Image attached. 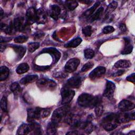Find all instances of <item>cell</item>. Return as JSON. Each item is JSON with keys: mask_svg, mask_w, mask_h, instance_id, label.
<instances>
[{"mask_svg": "<svg viewBox=\"0 0 135 135\" xmlns=\"http://www.w3.org/2000/svg\"><path fill=\"white\" fill-rule=\"evenodd\" d=\"M100 99L98 97H94L88 93L81 94L78 99V104L82 107L93 108L100 104Z\"/></svg>", "mask_w": 135, "mask_h": 135, "instance_id": "6da1fadb", "label": "cell"}, {"mask_svg": "<svg viewBox=\"0 0 135 135\" xmlns=\"http://www.w3.org/2000/svg\"><path fill=\"white\" fill-rule=\"evenodd\" d=\"M120 123L118 119V114L110 113L105 116L101 121L103 128L107 131L115 129Z\"/></svg>", "mask_w": 135, "mask_h": 135, "instance_id": "7a4b0ae2", "label": "cell"}, {"mask_svg": "<svg viewBox=\"0 0 135 135\" xmlns=\"http://www.w3.org/2000/svg\"><path fill=\"white\" fill-rule=\"evenodd\" d=\"M69 108L67 106H64L56 109L52 115V121L58 124L59 123L66 120L68 121L70 117L68 116Z\"/></svg>", "mask_w": 135, "mask_h": 135, "instance_id": "3957f363", "label": "cell"}, {"mask_svg": "<svg viewBox=\"0 0 135 135\" xmlns=\"http://www.w3.org/2000/svg\"><path fill=\"white\" fill-rule=\"evenodd\" d=\"M61 93L62 97L61 103L63 105L68 104L72 101L75 95L74 90L66 87L63 88Z\"/></svg>", "mask_w": 135, "mask_h": 135, "instance_id": "277c9868", "label": "cell"}, {"mask_svg": "<svg viewBox=\"0 0 135 135\" xmlns=\"http://www.w3.org/2000/svg\"><path fill=\"white\" fill-rule=\"evenodd\" d=\"M80 63V61L78 58H72L70 59L65 65V71L69 73L74 72L77 69Z\"/></svg>", "mask_w": 135, "mask_h": 135, "instance_id": "5b68a950", "label": "cell"}, {"mask_svg": "<svg viewBox=\"0 0 135 135\" xmlns=\"http://www.w3.org/2000/svg\"><path fill=\"white\" fill-rule=\"evenodd\" d=\"M37 11L33 7L28 8L26 13V22L27 25H31L36 21Z\"/></svg>", "mask_w": 135, "mask_h": 135, "instance_id": "8992f818", "label": "cell"}, {"mask_svg": "<svg viewBox=\"0 0 135 135\" xmlns=\"http://www.w3.org/2000/svg\"><path fill=\"white\" fill-rule=\"evenodd\" d=\"M82 83V78L79 75L74 76L68 79L65 87L68 88H78Z\"/></svg>", "mask_w": 135, "mask_h": 135, "instance_id": "52a82bcc", "label": "cell"}, {"mask_svg": "<svg viewBox=\"0 0 135 135\" xmlns=\"http://www.w3.org/2000/svg\"><path fill=\"white\" fill-rule=\"evenodd\" d=\"M36 84L40 88L46 87L49 88H54L56 85V83L52 80H50L44 78H42L37 80L36 81Z\"/></svg>", "mask_w": 135, "mask_h": 135, "instance_id": "ba28073f", "label": "cell"}, {"mask_svg": "<svg viewBox=\"0 0 135 135\" xmlns=\"http://www.w3.org/2000/svg\"><path fill=\"white\" fill-rule=\"evenodd\" d=\"M115 86L113 82L108 80L106 83L105 89L103 92L104 97L109 99H111L113 98Z\"/></svg>", "mask_w": 135, "mask_h": 135, "instance_id": "9c48e42d", "label": "cell"}, {"mask_svg": "<svg viewBox=\"0 0 135 135\" xmlns=\"http://www.w3.org/2000/svg\"><path fill=\"white\" fill-rule=\"evenodd\" d=\"M135 107L134 103L128 100H123L119 103L118 109L122 112H127L133 109Z\"/></svg>", "mask_w": 135, "mask_h": 135, "instance_id": "30bf717a", "label": "cell"}, {"mask_svg": "<svg viewBox=\"0 0 135 135\" xmlns=\"http://www.w3.org/2000/svg\"><path fill=\"white\" fill-rule=\"evenodd\" d=\"M106 72V69L104 66H99L95 68L89 74V78L92 80H95L101 77Z\"/></svg>", "mask_w": 135, "mask_h": 135, "instance_id": "8fae6325", "label": "cell"}, {"mask_svg": "<svg viewBox=\"0 0 135 135\" xmlns=\"http://www.w3.org/2000/svg\"><path fill=\"white\" fill-rule=\"evenodd\" d=\"M41 53H47L51 54V56L53 58V60L54 63H56L60 59L61 57V53L60 52L57 51L56 49L53 47H49L46 48L42 50Z\"/></svg>", "mask_w": 135, "mask_h": 135, "instance_id": "7c38bea8", "label": "cell"}, {"mask_svg": "<svg viewBox=\"0 0 135 135\" xmlns=\"http://www.w3.org/2000/svg\"><path fill=\"white\" fill-rule=\"evenodd\" d=\"M22 17H17L13 20L12 24L16 31H22L24 29L25 24H27L26 22L25 23Z\"/></svg>", "mask_w": 135, "mask_h": 135, "instance_id": "4fadbf2b", "label": "cell"}, {"mask_svg": "<svg viewBox=\"0 0 135 135\" xmlns=\"http://www.w3.org/2000/svg\"><path fill=\"white\" fill-rule=\"evenodd\" d=\"M118 117L120 123H125L130 120H134V112L120 113L118 114Z\"/></svg>", "mask_w": 135, "mask_h": 135, "instance_id": "5bb4252c", "label": "cell"}, {"mask_svg": "<svg viewBox=\"0 0 135 135\" xmlns=\"http://www.w3.org/2000/svg\"><path fill=\"white\" fill-rule=\"evenodd\" d=\"M50 15L55 20H57L61 13V8L57 5H52L50 7Z\"/></svg>", "mask_w": 135, "mask_h": 135, "instance_id": "9a60e30c", "label": "cell"}, {"mask_svg": "<svg viewBox=\"0 0 135 135\" xmlns=\"http://www.w3.org/2000/svg\"><path fill=\"white\" fill-rule=\"evenodd\" d=\"M46 20L47 18L45 12L42 8H39L37 11L36 22L38 24H44L46 22Z\"/></svg>", "mask_w": 135, "mask_h": 135, "instance_id": "2e32d148", "label": "cell"}, {"mask_svg": "<svg viewBox=\"0 0 135 135\" xmlns=\"http://www.w3.org/2000/svg\"><path fill=\"white\" fill-rule=\"evenodd\" d=\"M38 80V75L35 74H31L27 75L20 80V83L22 84H27L33 82Z\"/></svg>", "mask_w": 135, "mask_h": 135, "instance_id": "e0dca14e", "label": "cell"}, {"mask_svg": "<svg viewBox=\"0 0 135 135\" xmlns=\"http://www.w3.org/2000/svg\"><path fill=\"white\" fill-rule=\"evenodd\" d=\"M12 47L17 54L19 59H21L22 57H23L25 53H26V47L23 46L12 45Z\"/></svg>", "mask_w": 135, "mask_h": 135, "instance_id": "ac0fdd59", "label": "cell"}, {"mask_svg": "<svg viewBox=\"0 0 135 135\" xmlns=\"http://www.w3.org/2000/svg\"><path fill=\"white\" fill-rule=\"evenodd\" d=\"M124 40H125V46L123 49V50L121 51V54L125 55V54H130L132 52V50H133V46L132 45V44L130 43V40L128 39V38L124 37Z\"/></svg>", "mask_w": 135, "mask_h": 135, "instance_id": "d6986e66", "label": "cell"}, {"mask_svg": "<svg viewBox=\"0 0 135 135\" xmlns=\"http://www.w3.org/2000/svg\"><path fill=\"white\" fill-rule=\"evenodd\" d=\"M30 128V134H41V127L38 124L36 123L35 122L32 121L30 122L29 124Z\"/></svg>", "mask_w": 135, "mask_h": 135, "instance_id": "ffe728a7", "label": "cell"}, {"mask_svg": "<svg viewBox=\"0 0 135 135\" xmlns=\"http://www.w3.org/2000/svg\"><path fill=\"white\" fill-rule=\"evenodd\" d=\"M30 128L29 124L23 123L18 128L16 134H30Z\"/></svg>", "mask_w": 135, "mask_h": 135, "instance_id": "44dd1931", "label": "cell"}, {"mask_svg": "<svg viewBox=\"0 0 135 135\" xmlns=\"http://www.w3.org/2000/svg\"><path fill=\"white\" fill-rule=\"evenodd\" d=\"M10 89L11 91L14 93V95L15 97H17L22 91V89L20 84L17 82H14L12 83L10 86Z\"/></svg>", "mask_w": 135, "mask_h": 135, "instance_id": "7402d4cb", "label": "cell"}, {"mask_svg": "<svg viewBox=\"0 0 135 135\" xmlns=\"http://www.w3.org/2000/svg\"><path fill=\"white\" fill-rule=\"evenodd\" d=\"M131 62L128 60H119L114 64V67L116 68H128L131 66Z\"/></svg>", "mask_w": 135, "mask_h": 135, "instance_id": "603a6c76", "label": "cell"}, {"mask_svg": "<svg viewBox=\"0 0 135 135\" xmlns=\"http://www.w3.org/2000/svg\"><path fill=\"white\" fill-rule=\"evenodd\" d=\"M57 124L52 121L50 122L47 126L46 129V132L48 134H55L57 132Z\"/></svg>", "mask_w": 135, "mask_h": 135, "instance_id": "cb8c5ba5", "label": "cell"}, {"mask_svg": "<svg viewBox=\"0 0 135 135\" xmlns=\"http://www.w3.org/2000/svg\"><path fill=\"white\" fill-rule=\"evenodd\" d=\"M29 69L30 67L27 63H23L18 65V66L16 69V72L19 74H22L27 72Z\"/></svg>", "mask_w": 135, "mask_h": 135, "instance_id": "d4e9b609", "label": "cell"}, {"mask_svg": "<svg viewBox=\"0 0 135 135\" xmlns=\"http://www.w3.org/2000/svg\"><path fill=\"white\" fill-rule=\"evenodd\" d=\"M9 73V69L6 66H2L0 69V80H5L8 76Z\"/></svg>", "mask_w": 135, "mask_h": 135, "instance_id": "484cf974", "label": "cell"}, {"mask_svg": "<svg viewBox=\"0 0 135 135\" xmlns=\"http://www.w3.org/2000/svg\"><path fill=\"white\" fill-rule=\"evenodd\" d=\"M82 41V40L81 37H77L66 43L65 46L67 47H76L81 44Z\"/></svg>", "mask_w": 135, "mask_h": 135, "instance_id": "4316f807", "label": "cell"}, {"mask_svg": "<svg viewBox=\"0 0 135 135\" xmlns=\"http://www.w3.org/2000/svg\"><path fill=\"white\" fill-rule=\"evenodd\" d=\"M100 3V2H96L92 7H91L90 8H89L88 9H87L84 13V16L85 17H90L91 16L93 13L94 12V11H95V9H97V8L99 6Z\"/></svg>", "mask_w": 135, "mask_h": 135, "instance_id": "83f0119b", "label": "cell"}, {"mask_svg": "<svg viewBox=\"0 0 135 135\" xmlns=\"http://www.w3.org/2000/svg\"><path fill=\"white\" fill-rule=\"evenodd\" d=\"M103 10H104V8L103 7H99L96 11L94 13H93L91 16H90V20L91 22H93L95 20H98L101 15H102L103 12Z\"/></svg>", "mask_w": 135, "mask_h": 135, "instance_id": "f1b7e54d", "label": "cell"}, {"mask_svg": "<svg viewBox=\"0 0 135 135\" xmlns=\"http://www.w3.org/2000/svg\"><path fill=\"white\" fill-rule=\"evenodd\" d=\"M64 4L65 7L70 11L74 9L78 6V3L75 1H66L65 2Z\"/></svg>", "mask_w": 135, "mask_h": 135, "instance_id": "f546056e", "label": "cell"}, {"mask_svg": "<svg viewBox=\"0 0 135 135\" xmlns=\"http://www.w3.org/2000/svg\"><path fill=\"white\" fill-rule=\"evenodd\" d=\"M117 5H118V3L116 1H113L111 3H110V4L108 6L105 11L106 15H109L112 12H113L117 7Z\"/></svg>", "mask_w": 135, "mask_h": 135, "instance_id": "4dcf8cb0", "label": "cell"}, {"mask_svg": "<svg viewBox=\"0 0 135 135\" xmlns=\"http://www.w3.org/2000/svg\"><path fill=\"white\" fill-rule=\"evenodd\" d=\"M51 110L47 108H40V117L41 118H44L49 117L51 113Z\"/></svg>", "mask_w": 135, "mask_h": 135, "instance_id": "1f68e13d", "label": "cell"}, {"mask_svg": "<svg viewBox=\"0 0 135 135\" xmlns=\"http://www.w3.org/2000/svg\"><path fill=\"white\" fill-rule=\"evenodd\" d=\"M40 46V43L37 42H31L28 44V50L30 52L33 53L36 50H37Z\"/></svg>", "mask_w": 135, "mask_h": 135, "instance_id": "d6a6232c", "label": "cell"}, {"mask_svg": "<svg viewBox=\"0 0 135 135\" xmlns=\"http://www.w3.org/2000/svg\"><path fill=\"white\" fill-rule=\"evenodd\" d=\"M83 34L86 37L90 36L92 33V28L90 25H87L82 28V30Z\"/></svg>", "mask_w": 135, "mask_h": 135, "instance_id": "836d02e7", "label": "cell"}, {"mask_svg": "<svg viewBox=\"0 0 135 135\" xmlns=\"http://www.w3.org/2000/svg\"><path fill=\"white\" fill-rule=\"evenodd\" d=\"M1 108L3 111H7V100L6 97L3 96L1 100Z\"/></svg>", "mask_w": 135, "mask_h": 135, "instance_id": "e575fe53", "label": "cell"}, {"mask_svg": "<svg viewBox=\"0 0 135 135\" xmlns=\"http://www.w3.org/2000/svg\"><path fill=\"white\" fill-rule=\"evenodd\" d=\"M84 55L86 59H92L94 56V52L91 49H86L84 51Z\"/></svg>", "mask_w": 135, "mask_h": 135, "instance_id": "d590c367", "label": "cell"}, {"mask_svg": "<svg viewBox=\"0 0 135 135\" xmlns=\"http://www.w3.org/2000/svg\"><path fill=\"white\" fill-rule=\"evenodd\" d=\"M28 40V37L25 35H20L15 37L14 40V42L17 43H23L26 42Z\"/></svg>", "mask_w": 135, "mask_h": 135, "instance_id": "8d00e7d4", "label": "cell"}, {"mask_svg": "<svg viewBox=\"0 0 135 135\" xmlns=\"http://www.w3.org/2000/svg\"><path fill=\"white\" fill-rule=\"evenodd\" d=\"M94 65V64L92 62L90 61L87 63H86L85 64H84L81 69V71L82 72H85L90 69H91Z\"/></svg>", "mask_w": 135, "mask_h": 135, "instance_id": "74e56055", "label": "cell"}, {"mask_svg": "<svg viewBox=\"0 0 135 135\" xmlns=\"http://www.w3.org/2000/svg\"><path fill=\"white\" fill-rule=\"evenodd\" d=\"M103 107L100 104H99L95 106V113L97 117H100L103 113Z\"/></svg>", "mask_w": 135, "mask_h": 135, "instance_id": "f35d334b", "label": "cell"}, {"mask_svg": "<svg viewBox=\"0 0 135 135\" xmlns=\"http://www.w3.org/2000/svg\"><path fill=\"white\" fill-rule=\"evenodd\" d=\"M114 31L113 27L111 26H106L102 29V32L104 34H109L112 33Z\"/></svg>", "mask_w": 135, "mask_h": 135, "instance_id": "ab89813d", "label": "cell"}, {"mask_svg": "<svg viewBox=\"0 0 135 135\" xmlns=\"http://www.w3.org/2000/svg\"><path fill=\"white\" fill-rule=\"evenodd\" d=\"M134 75H135V74L133 73H132V74L129 75L128 77L126 78V80L128 81H129V82H131L132 83H134Z\"/></svg>", "mask_w": 135, "mask_h": 135, "instance_id": "60d3db41", "label": "cell"}, {"mask_svg": "<svg viewBox=\"0 0 135 135\" xmlns=\"http://www.w3.org/2000/svg\"><path fill=\"white\" fill-rule=\"evenodd\" d=\"M49 66H35V69H36L37 70H40V71H44L45 70H47L49 68Z\"/></svg>", "mask_w": 135, "mask_h": 135, "instance_id": "b9f144b4", "label": "cell"}, {"mask_svg": "<svg viewBox=\"0 0 135 135\" xmlns=\"http://www.w3.org/2000/svg\"><path fill=\"white\" fill-rule=\"evenodd\" d=\"M119 28L121 30V31L122 32H126L127 30V28L126 25L124 24H122V23H121L119 25Z\"/></svg>", "mask_w": 135, "mask_h": 135, "instance_id": "7bdbcfd3", "label": "cell"}, {"mask_svg": "<svg viewBox=\"0 0 135 135\" xmlns=\"http://www.w3.org/2000/svg\"><path fill=\"white\" fill-rule=\"evenodd\" d=\"M124 72V70H120L118 71L114 74V75H115V76H120V75H122V74H123Z\"/></svg>", "mask_w": 135, "mask_h": 135, "instance_id": "ee69618b", "label": "cell"}, {"mask_svg": "<svg viewBox=\"0 0 135 135\" xmlns=\"http://www.w3.org/2000/svg\"><path fill=\"white\" fill-rule=\"evenodd\" d=\"M44 34H43L42 33H35V37L37 38H40V37H41L42 36H43V35Z\"/></svg>", "mask_w": 135, "mask_h": 135, "instance_id": "f6af8a7d", "label": "cell"}, {"mask_svg": "<svg viewBox=\"0 0 135 135\" xmlns=\"http://www.w3.org/2000/svg\"><path fill=\"white\" fill-rule=\"evenodd\" d=\"M78 134V132L76 131H73L71 132H69L66 133V134Z\"/></svg>", "mask_w": 135, "mask_h": 135, "instance_id": "bcb514c9", "label": "cell"}, {"mask_svg": "<svg viewBox=\"0 0 135 135\" xmlns=\"http://www.w3.org/2000/svg\"><path fill=\"white\" fill-rule=\"evenodd\" d=\"M80 2L88 4H89V3H90V2H91L90 1H81Z\"/></svg>", "mask_w": 135, "mask_h": 135, "instance_id": "7dc6e473", "label": "cell"}, {"mask_svg": "<svg viewBox=\"0 0 135 135\" xmlns=\"http://www.w3.org/2000/svg\"><path fill=\"white\" fill-rule=\"evenodd\" d=\"M3 13H4L3 10L2 8L1 7V8H0V16H1V18L2 17V16H3Z\"/></svg>", "mask_w": 135, "mask_h": 135, "instance_id": "c3c4849f", "label": "cell"}]
</instances>
